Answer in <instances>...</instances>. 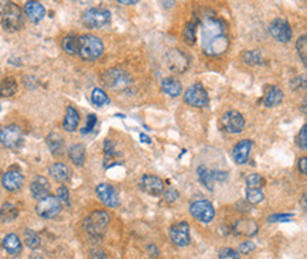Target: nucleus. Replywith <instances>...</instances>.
<instances>
[{
  "mask_svg": "<svg viewBox=\"0 0 307 259\" xmlns=\"http://www.w3.org/2000/svg\"><path fill=\"white\" fill-rule=\"evenodd\" d=\"M166 62L170 68L171 73L181 74L189 68V58L184 53H181L178 48H171L170 51L166 54Z\"/></svg>",
  "mask_w": 307,
  "mask_h": 259,
  "instance_id": "obj_11",
  "label": "nucleus"
},
{
  "mask_svg": "<svg viewBox=\"0 0 307 259\" xmlns=\"http://www.w3.org/2000/svg\"><path fill=\"white\" fill-rule=\"evenodd\" d=\"M119 3H120V5H126V6H129V5H136L137 2H136V0H132V2H126V0H120Z\"/></svg>",
  "mask_w": 307,
  "mask_h": 259,
  "instance_id": "obj_48",
  "label": "nucleus"
},
{
  "mask_svg": "<svg viewBox=\"0 0 307 259\" xmlns=\"http://www.w3.org/2000/svg\"><path fill=\"white\" fill-rule=\"evenodd\" d=\"M265 184V179L262 177L261 174H249L247 177V188H256V190H261L262 186Z\"/></svg>",
  "mask_w": 307,
  "mask_h": 259,
  "instance_id": "obj_34",
  "label": "nucleus"
},
{
  "mask_svg": "<svg viewBox=\"0 0 307 259\" xmlns=\"http://www.w3.org/2000/svg\"><path fill=\"white\" fill-rule=\"evenodd\" d=\"M270 34L274 40L279 43H289L292 39V27L289 24V21L283 19H274L270 26H269Z\"/></svg>",
  "mask_w": 307,
  "mask_h": 259,
  "instance_id": "obj_13",
  "label": "nucleus"
},
{
  "mask_svg": "<svg viewBox=\"0 0 307 259\" xmlns=\"http://www.w3.org/2000/svg\"><path fill=\"white\" fill-rule=\"evenodd\" d=\"M79 125V113L77 112V109L74 107L67 108V115L63 126L67 132H74Z\"/></svg>",
  "mask_w": 307,
  "mask_h": 259,
  "instance_id": "obj_24",
  "label": "nucleus"
},
{
  "mask_svg": "<svg viewBox=\"0 0 307 259\" xmlns=\"http://www.w3.org/2000/svg\"><path fill=\"white\" fill-rule=\"evenodd\" d=\"M23 183H24V177L17 170H9L2 177V184L7 191H17L20 190V187L23 186Z\"/></svg>",
  "mask_w": 307,
  "mask_h": 259,
  "instance_id": "obj_18",
  "label": "nucleus"
},
{
  "mask_svg": "<svg viewBox=\"0 0 307 259\" xmlns=\"http://www.w3.org/2000/svg\"><path fill=\"white\" fill-rule=\"evenodd\" d=\"M61 203L54 196H47L46 199L40 200V203L36 206V213L39 214L41 218L51 219L55 218L61 213Z\"/></svg>",
  "mask_w": 307,
  "mask_h": 259,
  "instance_id": "obj_10",
  "label": "nucleus"
},
{
  "mask_svg": "<svg viewBox=\"0 0 307 259\" xmlns=\"http://www.w3.org/2000/svg\"><path fill=\"white\" fill-rule=\"evenodd\" d=\"M97 196L105 206L111 207V208H115L120 204V197H119L116 188L108 183H102L97 187Z\"/></svg>",
  "mask_w": 307,
  "mask_h": 259,
  "instance_id": "obj_14",
  "label": "nucleus"
},
{
  "mask_svg": "<svg viewBox=\"0 0 307 259\" xmlns=\"http://www.w3.org/2000/svg\"><path fill=\"white\" fill-rule=\"evenodd\" d=\"M68 156L72 160V163H75L77 166H82L85 161V147L82 145H72L68 149Z\"/></svg>",
  "mask_w": 307,
  "mask_h": 259,
  "instance_id": "obj_28",
  "label": "nucleus"
},
{
  "mask_svg": "<svg viewBox=\"0 0 307 259\" xmlns=\"http://www.w3.org/2000/svg\"><path fill=\"white\" fill-rule=\"evenodd\" d=\"M102 81L108 88L115 89V91H122L131 85L132 78L128 73L122 70H109L102 75Z\"/></svg>",
  "mask_w": 307,
  "mask_h": 259,
  "instance_id": "obj_6",
  "label": "nucleus"
},
{
  "mask_svg": "<svg viewBox=\"0 0 307 259\" xmlns=\"http://www.w3.org/2000/svg\"><path fill=\"white\" fill-rule=\"evenodd\" d=\"M190 213L198 221L204 224L211 222L216 217V210L208 200H197L190 206Z\"/></svg>",
  "mask_w": 307,
  "mask_h": 259,
  "instance_id": "obj_9",
  "label": "nucleus"
},
{
  "mask_svg": "<svg viewBox=\"0 0 307 259\" xmlns=\"http://www.w3.org/2000/svg\"><path fill=\"white\" fill-rule=\"evenodd\" d=\"M24 242L30 249H37L41 244V239H40L39 234L33 231V230H26L24 231Z\"/></svg>",
  "mask_w": 307,
  "mask_h": 259,
  "instance_id": "obj_32",
  "label": "nucleus"
},
{
  "mask_svg": "<svg viewBox=\"0 0 307 259\" xmlns=\"http://www.w3.org/2000/svg\"><path fill=\"white\" fill-rule=\"evenodd\" d=\"M3 248L10 255H19L21 252V249H23L20 238L16 234H9V235L5 237V239H3Z\"/></svg>",
  "mask_w": 307,
  "mask_h": 259,
  "instance_id": "obj_23",
  "label": "nucleus"
},
{
  "mask_svg": "<svg viewBox=\"0 0 307 259\" xmlns=\"http://www.w3.org/2000/svg\"><path fill=\"white\" fill-rule=\"evenodd\" d=\"M61 46H63V50H64L67 54L75 55V54H78V50H79V37H75V36H67V37L63 39Z\"/></svg>",
  "mask_w": 307,
  "mask_h": 259,
  "instance_id": "obj_29",
  "label": "nucleus"
},
{
  "mask_svg": "<svg viewBox=\"0 0 307 259\" xmlns=\"http://www.w3.org/2000/svg\"><path fill=\"white\" fill-rule=\"evenodd\" d=\"M299 169H300V172L303 174H307V159L306 157H301L299 160Z\"/></svg>",
  "mask_w": 307,
  "mask_h": 259,
  "instance_id": "obj_47",
  "label": "nucleus"
},
{
  "mask_svg": "<svg viewBox=\"0 0 307 259\" xmlns=\"http://www.w3.org/2000/svg\"><path fill=\"white\" fill-rule=\"evenodd\" d=\"M17 91V82L14 78H5L0 82V96L7 98V96H13Z\"/></svg>",
  "mask_w": 307,
  "mask_h": 259,
  "instance_id": "obj_30",
  "label": "nucleus"
},
{
  "mask_svg": "<svg viewBox=\"0 0 307 259\" xmlns=\"http://www.w3.org/2000/svg\"><path fill=\"white\" fill-rule=\"evenodd\" d=\"M184 101L189 104L190 107L204 108L208 105L209 98L208 93L201 84H193L187 88V91L184 93Z\"/></svg>",
  "mask_w": 307,
  "mask_h": 259,
  "instance_id": "obj_8",
  "label": "nucleus"
},
{
  "mask_svg": "<svg viewBox=\"0 0 307 259\" xmlns=\"http://www.w3.org/2000/svg\"><path fill=\"white\" fill-rule=\"evenodd\" d=\"M50 174H51L52 179L57 180L59 183H67L71 179V170L64 163H54L50 167Z\"/></svg>",
  "mask_w": 307,
  "mask_h": 259,
  "instance_id": "obj_21",
  "label": "nucleus"
},
{
  "mask_svg": "<svg viewBox=\"0 0 307 259\" xmlns=\"http://www.w3.org/2000/svg\"><path fill=\"white\" fill-rule=\"evenodd\" d=\"M109 225V214L105 211H94L84 221V230L91 239H99L104 237L106 228Z\"/></svg>",
  "mask_w": 307,
  "mask_h": 259,
  "instance_id": "obj_3",
  "label": "nucleus"
},
{
  "mask_svg": "<svg viewBox=\"0 0 307 259\" xmlns=\"http://www.w3.org/2000/svg\"><path fill=\"white\" fill-rule=\"evenodd\" d=\"M170 235L171 242L177 246H187L190 244V226L187 222H176L170 226Z\"/></svg>",
  "mask_w": 307,
  "mask_h": 259,
  "instance_id": "obj_15",
  "label": "nucleus"
},
{
  "mask_svg": "<svg viewBox=\"0 0 307 259\" xmlns=\"http://www.w3.org/2000/svg\"><path fill=\"white\" fill-rule=\"evenodd\" d=\"M297 143H299V146L303 149V150H306L307 149V125H303L301 127L300 133H299V138H297Z\"/></svg>",
  "mask_w": 307,
  "mask_h": 259,
  "instance_id": "obj_42",
  "label": "nucleus"
},
{
  "mask_svg": "<svg viewBox=\"0 0 307 259\" xmlns=\"http://www.w3.org/2000/svg\"><path fill=\"white\" fill-rule=\"evenodd\" d=\"M245 197L251 204H258L263 200V193H262V190H256V188H247Z\"/></svg>",
  "mask_w": 307,
  "mask_h": 259,
  "instance_id": "obj_36",
  "label": "nucleus"
},
{
  "mask_svg": "<svg viewBox=\"0 0 307 259\" xmlns=\"http://www.w3.org/2000/svg\"><path fill=\"white\" fill-rule=\"evenodd\" d=\"M89 258L91 259H108L106 256V253L104 251H101V249H92L91 252H89Z\"/></svg>",
  "mask_w": 307,
  "mask_h": 259,
  "instance_id": "obj_45",
  "label": "nucleus"
},
{
  "mask_svg": "<svg viewBox=\"0 0 307 259\" xmlns=\"http://www.w3.org/2000/svg\"><path fill=\"white\" fill-rule=\"evenodd\" d=\"M24 140L23 131L17 125H9L0 131V143L7 149H17Z\"/></svg>",
  "mask_w": 307,
  "mask_h": 259,
  "instance_id": "obj_7",
  "label": "nucleus"
},
{
  "mask_svg": "<svg viewBox=\"0 0 307 259\" xmlns=\"http://www.w3.org/2000/svg\"><path fill=\"white\" fill-rule=\"evenodd\" d=\"M228 46V36L224 23L218 19H207L204 21L201 26V47L204 53L217 57L225 53Z\"/></svg>",
  "mask_w": 307,
  "mask_h": 259,
  "instance_id": "obj_1",
  "label": "nucleus"
},
{
  "mask_svg": "<svg viewBox=\"0 0 307 259\" xmlns=\"http://www.w3.org/2000/svg\"><path fill=\"white\" fill-rule=\"evenodd\" d=\"M95 125H97V116H95V115H88V118H86V125L84 126V129H82L81 132L84 133V135L92 132V129L95 127Z\"/></svg>",
  "mask_w": 307,
  "mask_h": 259,
  "instance_id": "obj_41",
  "label": "nucleus"
},
{
  "mask_svg": "<svg viewBox=\"0 0 307 259\" xmlns=\"http://www.w3.org/2000/svg\"><path fill=\"white\" fill-rule=\"evenodd\" d=\"M140 188L150 196H160L164 191V181L151 174H144L140 180Z\"/></svg>",
  "mask_w": 307,
  "mask_h": 259,
  "instance_id": "obj_16",
  "label": "nucleus"
},
{
  "mask_svg": "<svg viewBox=\"0 0 307 259\" xmlns=\"http://www.w3.org/2000/svg\"><path fill=\"white\" fill-rule=\"evenodd\" d=\"M24 10H26L27 17L32 21H34V23L41 21L44 19V16H46V9L39 2H27L26 6H24Z\"/></svg>",
  "mask_w": 307,
  "mask_h": 259,
  "instance_id": "obj_20",
  "label": "nucleus"
},
{
  "mask_svg": "<svg viewBox=\"0 0 307 259\" xmlns=\"http://www.w3.org/2000/svg\"><path fill=\"white\" fill-rule=\"evenodd\" d=\"M0 23L6 31H17L24 24L23 12L17 5L6 2L0 6Z\"/></svg>",
  "mask_w": 307,
  "mask_h": 259,
  "instance_id": "obj_2",
  "label": "nucleus"
},
{
  "mask_svg": "<svg viewBox=\"0 0 307 259\" xmlns=\"http://www.w3.org/2000/svg\"><path fill=\"white\" fill-rule=\"evenodd\" d=\"M162 89L164 93H167L169 96H173V98H177L183 92V86L180 84V81H177L176 78H164L162 81Z\"/></svg>",
  "mask_w": 307,
  "mask_h": 259,
  "instance_id": "obj_22",
  "label": "nucleus"
},
{
  "mask_svg": "<svg viewBox=\"0 0 307 259\" xmlns=\"http://www.w3.org/2000/svg\"><path fill=\"white\" fill-rule=\"evenodd\" d=\"M252 146H254V143L249 139L241 140L239 143H236L235 147L232 149V159L236 165H245L248 161Z\"/></svg>",
  "mask_w": 307,
  "mask_h": 259,
  "instance_id": "obj_17",
  "label": "nucleus"
},
{
  "mask_svg": "<svg viewBox=\"0 0 307 259\" xmlns=\"http://www.w3.org/2000/svg\"><path fill=\"white\" fill-rule=\"evenodd\" d=\"M104 53V44L101 39H98L97 36H91L86 34L79 37V50L78 54L81 55V58L85 61H95L98 60L99 57Z\"/></svg>",
  "mask_w": 307,
  "mask_h": 259,
  "instance_id": "obj_4",
  "label": "nucleus"
},
{
  "mask_svg": "<svg viewBox=\"0 0 307 259\" xmlns=\"http://www.w3.org/2000/svg\"><path fill=\"white\" fill-rule=\"evenodd\" d=\"M293 215L292 214H283V215H272L270 218H269V221H289V218H292Z\"/></svg>",
  "mask_w": 307,
  "mask_h": 259,
  "instance_id": "obj_46",
  "label": "nucleus"
},
{
  "mask_svg": "<svg viewBox=\"0 0 307 259\" xmlns=\"http://www.w3.org/2000/svg\"><path fill=\"white\" fill-rule=\"evenodd\" d=\"M57 200L61 203V206H70V193L66 186H61L57 190Z\"/></svg>",
  "mask_w": 307,
  "mask_h": 259,
  "instance_id": "obj_39",
  "label": "nucleus"
},
{
  "mask_svg": "<svg viewBox=\"0 0 307 259\" xmlns=\"http://www.w3.org/2000/svg\"><path fill=\"white\" fill-rule=\"evenodd\" d=\"M32 194L34 196V199L43 200L46 199L47 196H50V183L46 177L39 176L32 181V186H30Z\"/></svg>",
  "mask_w": 307,
  "mask_h": 259,
  "instance_id": "obj_19",
  "label": "nucleus"
},
{
  "mask_svg": "<svg viewBox=\"0 0 307 259\" xmlns=\"http://www.w3.org/2000/svg\"><path fill=\"white\" fill-rule=\"evenodd\" d=\"M197 173H198V179L203 183L204 186L208 187V188H212L214 186V177H212V172L208 170L207 167L200 166L197 169Z\"/></svg>",
  "mask_w": 307,
  "mask_h": 259,
  "instance_id": "obj_31",
  "label": "nucleus"
},
{
  "mask_svg": "<svg viewBox=\"0 0 307 259\" xmlns=\"http://www.w3.org/2000/svg\"><path fill=\"white\" fill-rule=\"evenodd\" d=\"M91 100L92 104L97 105V107H104V105H108V104H109L108 95H106L102 89H99V88H95V89L92 91Z\"/></svg>",
  "mask_w": 307,
  "mask_h": 259,
  "instance_id": "obj_33",
  "label": "nucleus"
},
{
  "mask_svg": "<svg viewBox=\"0 0 307 259\" xmlns=\"http://www.w3.org/2000/svg\"><path fill=\"white\" fill-rule=\"evenodd\" d=\"M47 145H48V149L51 150L52 154L58 156V154H63L64 152V139L59 136L58 133H51L47 136Z\"/></svg>",
  "mask_w": 307,
  "mask_h": 259,
  "instance_id": "obj_26",
  "label": "nucleus"
},
{
  "mask_svg": "<svg viewBox=\"0 0 307 259\" xmlns=\"http://www.w3.org/2000/svg\"><path fill=\"white\" fill-rule=\"evenodd\" d=\"M242 57H243V61H245L247 64H249V66H255V64H259L262 61L261 53L256 51V50H249V51H247Z\"/></svg>",
  "mask_w": 307,
  "mask_h": 259,
  "instance_id": "obj_37",
  "label": "nucleus"
},
{
  "mask_svg": "<svg viewBox=\"0 0 307 259\" xmlns=\"http://www.w3.org/2000/svg\"><path fill=\"white\" fill-rule=\"evenodd\" d=\"M183 39L190 46H193L196 43V23H193V21L187 23V26L183 31Z\"/></svg>",
  "mask_w": 307,
  "mask_h": 259,
  "instance_id": "obj_35",
  "label": "nucleus"
},
{
  "mask_svg": "<svg viewBox=\"0 0 307 259\" xmlns=\"http://www.w3.org/2000/svg\"><path fill=\"white\" fill-rule=\"evenodd\" d=\"M177 199H178V191L176 190H167L164 193V201H167V203H174Z\"/></svg>",
  "mask_w": 307,
  "mask_h": 259,
  "instance_id": "obj_44",
  "label": "nucleus"
},
{
  "mask_svg": "<svg viewBox=\"0 0 307 259\" xmlns=\"http://www.w3.org/2000/svg\"><path fill=\"white\" fill-rule=\"evenodd\" d=\"M140 139H143V142H146V143H150V139L146 135H140Z\"/></svg>",
  "mask_w": 307,
  "mask_h": 259,
  "instance_id": "obj_49",
  "label": "nucleus"
},
{
  "mask_svg": "<svg viewBox=\"0 0 307 259\" xmlns=\"http://www.w3.org/2000/svg\"><path fill=\"white\" fill-rule=\"evenodd\" d=\"M220 259H241L239 253L234 251L232 248H222L220 251Z\"/></svg>",
  "mask_w": 307,
  "mask_h": 259,
  "instance_id": "obj_40",
  "label": "nucleus"
},
{
  "mask_svg": "<svg viewBox=\"0 0 307 259\" xmlns=\"http://www.w3.org/2000/svg\"><path fill=\"white\" fill-rule=\"evenodd\" d=\"M111 21V13L102 7H91L82 14V23L88 28H101Z\"/></svg>",
  "mask_w": 307,
  "mask_h": 259,
  "instance_id": "obj_5",
  "label": "nucleus"
},
{
  "mask_svg": "<svg viewBox=\"0 0 307 259\" xmlns=\"http://www.w3.org/2000/svg\"><path fill=\"white\" fill-rule=\"evenodd\" d=\"M282 100H283V92L281 89L278 86H270L263 98V104H265V107L273 108L278 104H281Z\"/></svg>",
  "mask_w": 307,
  "mask_h": 259,
  "instance_id": "obj_25",
  "label": "nucleus"
},
{
  "mask_svg": "<svg viewBox=\"0 0 307 259\" xmlns=\"http://www.w3.org/2000/svg\"><path fill=\"white\" fill-rule=\"evenodd\" d=\"M254 249H255V244L251 242V241H245V242H242L241 245H239V251L242 253H251Z\"/></svg>",
  "mask_w": 307,
  "mask_h": 259,
  "instance_id": "obj_43",
  "label": "nucleus"
},
{
  "mask_svg": "<svg viewBox=\"0 0 307 259\" xmlns=\"http://www.w3.org/2000/svg\"><path fill=\"white\" fill-rule=\"evenodd\" d=\"M296 50H297V53H299V55H300L301 61L306 64V60H307V39L306 36H301L300 39L297 40V43H296Z\"/></svg>",
  "mask_w": 307,
  "mask_h": 259,
  "instance_id": "obj_38",
  "label": "nucleus"
},
{
  "mask_svg": "<svg viewBox=\"0 0 307 259\" xmlns=\"http://www.w3.org/2000/svg\"><path fill=\"white\" fill-rule=\"evenodd\" d=\"M224 131L228 133H239L245 127V119L238 111H228L224 113L221 119Z\"/></svg>",
  "mask_w": 307,
  "mask_h": 259,
  "instance_id": "obj_12",
  "label": "nucleus"
},
{
  "mask_svg": "<svg viewBox=\"0 0 307 259\" xmlns=\"http://www.w3.org/2000/svg\"><path fill=\"white\" fill-rule=\"evenodd\" d=\"M17 215H19V210L12 203H5L0 208V221L2 222H12L17 218Z\"/></svg>",
  "mask_w": 307,
  "mask_h": 259,
  "instance_id": "obj_27",
  "label": "nucleus"
}]
</instances>
